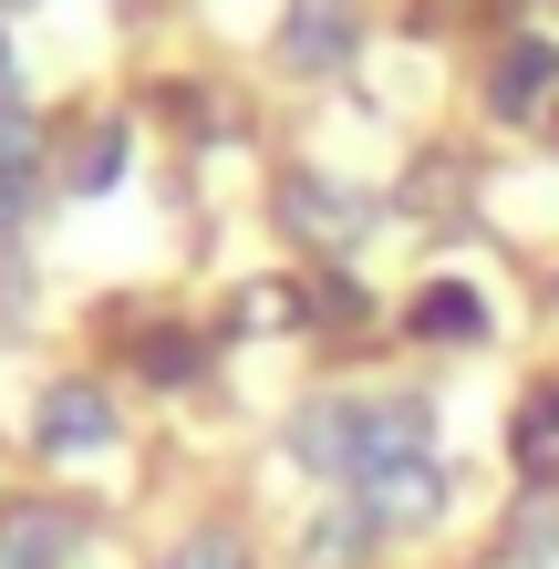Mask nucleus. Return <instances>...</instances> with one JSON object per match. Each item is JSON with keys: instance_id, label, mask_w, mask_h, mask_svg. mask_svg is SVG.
Wrapping results in <instances>:
<instances>
[{"instance_id": "f257e3e1", "label": "nucleus", "mask_w": 559, "mask_h": 569, "mask_svg": "<svg viewBox=\"0 0 559 569\" xmlns=\"http://www.w3.org/2000/svg\"><path fill=\"white\" fill-rule=\"evenodd\" d=\"M425 415L415 393H321V405L290 415V456L311 466V477H342V487H373L383 466L425 456Z\"/></svg>"}, {"instance_id": "f03ea898", "label": "nucleus", "mask_w": 559, "mask_h": 569, "mask_svg": "<svg viewBox=\"0 0 559 569\" xmlns=\"http://www.w3.org/2000/svg\"><path fill=\"white\" fill-rule=\"evenodd\" d=\"M280 228H290L301 249H352V239L373 228V197H363V187H332V177H290V187H280Z\"/></svg>"}, {"instance_id": "7ed1b4c3", "label": "nucleus", "mask_w": 559, "mask_h": 569, "mask_svg": "<svg viewBox=\"0 0 559 569\" xmlns=\"http://www.w3.org/2000/svg\"><path fill=\"white\" fill-rule=\"evenodd\" d=\"M31 446H42V456H104L114 446V393L104 383H52L42 393V415H31Z\"/></svg>"}, {"instance_id": "20e7f679", "label": "nucleus", "mask_w": 559, "mask_h": 569, "mask_svg": "<svg viewBox=\"0 0 559 569\" xmlns=\"http://www.w3.org/2000/svg\"><path fill=\"white\" fill-rule=\"evenodd\" d=\"M363 508H373V528H425L446 508V466L436 456H405V466H383V477L363 487Z\"/></svg>"}, {"instance_id": "39448f33", "label": "nucleus", "mask_w": 559, "mask_h": 569, "mask_svg": "<svg viewBox=\"0 0 559 569\" xmlns=\"http://www.w3.org/2000/svg\"><path fill=\"white\" fill-rule=\"evenodd\" d=\"M342 52H352V0H290L280 62H301V73H332Z\"/></svg>"}, {"instance_id": "423d86ee", "label": "nucleus", "mask_w": 559, "mask_h": 569, "mask_svg": "<svg viewBox=\"0 0 559 569\" xmlns=\"http://www.w3.org/2000/svg\"><path fill=\"white\" fill-rule=\"evenodd\" d=\"M73 549H83V528L62 508H11L0 518V569H62Z\"/></svg>"}, {"instance_id": "0eeeda50", "label": "nucleus", "mask_w": 559, "mask_h": 569, "mask_svg": "<svg viewBox=\"0 0 559 569\" xmlns=\"http://www.w3.org/2000/svg\"><path fill=\"white\" fill-rule=\"evenodd\" d=\"M363 549H373V508L363 497H352V508H321L301 528V569H363Z\"/></svg>"}, {"instance_id": "6e6552de", "label": "nucleus", "mask_w": 559, "mask_h": 569, "mask_svg": "<svg viewBox=\"0 0 559 569\" xmlns=\"http://www.w3.org/2000/svg\"><path fill=\"white\" fill-rule=\"evenodd\" d=\"M31 156H42V124H31V104L21 114H0V218H31Z\"/></svg>"}, {"instance_id": "1a4fd4ad", "label": "nucleus", "mask_w": 559, "mask_h": 569, "mask_svg": "<svg viewBox=\"0 0 559 569\" xmlns=\"http://www.w3.org/2000/svg\"><path fill=\"white\" fill-rule=\"evenodd\" d=\"M549 83H559V52L549 42H508V62H498V83H487V93H498V114H539Z\"/></svg>"}, {"instance_id": "9d476101", "label": "nucleus", "mask_w": 559, "mask_h": 569, "mask_svg": "<svg viewBox=\"0 0 559 569\" xmlns=\"http://www.w3.org/2000/svg\"><path fill=\"white\" fill-rule=\"evenodd\" d=\"M124 177V124H83L73 136V197H104Z\"/></svg>"}, {"instance_id": "9b49d317", "label": "nucleus", "mask_w": 559, "mask_h": 569, "mask_svg": "<svg viewBox=\"0 0 559 569\" xmlns=\"http://www.w3.org/2000/svg\"><path fill=\"white\" fill-rule=\"evenodd\" d=\"M415 331H436V342H477V331H487V311L446 280V290H425V300H415Z\"/></svg>"}, {"instance_id": "f8f14e48", "label": "nucleus", "mask_w": 559, "mask_h": 569, "mask_svg": "<svg viewBox=\"0 0 559 569\" xmlns=\"http://www.w3.org/2000/svg\"><path fill=\"white\" fill-rule=\"evenodd\" d=\"M167 569H249V549L228 539V528H197V539H187V549H177Z\"/></svg>"}, {"instance_id": "ddd939ff", "label": "nucleus", "mask_w": 559, "mask_h": 569, "mask_svg": "<svg viewBox=\"0 0 559 569\" xmlns=\"http://www.w3.org/2000/svg\"><path fill=\"white\" fill-rule=\"evenodd\" d=\"M518 569H559V508H529V528H518Z\"/></svg>"}, {"instance_id": "4468645a", "label": "nucleus", "mask_w": 559, "mask_h": 569, "mask_svg": "<svg viewBox=\"0 0 559 569\" xmlns=\"http://www.w3.org/2000/svg\"><path fill=\"white\" fill-rule=\"evenodd\" d=\"M146 373L156 383H187L197 373V342H187V331H156V342H146Z\"/></svg>"}, {"instance_id": "2eb2a0df", "label": "nucleus", "mask_w": 559, "mask_h": 569, "mask_svg": "<svg viewBox=\"0 0 559 569\" xmlns=\"http://www.w3.org/2000/svg\"><path fill=\"white\" fill-rule=\"evenodd\" d=\"M518 446H529V456H559V393H539V405H529V425H518Z\"/></svg>"}, {"instance_id": "dca6fc26", "label": "nucleus", "mask_w": 559, "mask_h": 569, "mask_svg": "<svg viewBox=\"0 0 559 569\" xmlns=\"http://www.w3.org/2000/svg\"><path fill=\"white\" fill-rule=\"evenodd\" d=\"M0 114H21V52H11V31H0Z\"/></svg>"}, {"instance_id": "f3484780", "label": "nucleus", "mask_w": 559, "mask_h": 569, "mask_svg": "<svg viewBox=\"0 0 559 569\" xmlns=\"http://www.w3.org/2000/svg\"><path fill=\"white\" fill-rule=\"evenodd\" d=\"M0 11H31V0H0Z\"/></svg>"}, {"instance_id": "a211bd4d", "label": "nucleus", "mask_w": 559, "mask_h": 569, "mask_svg": "<svg viewBox=\"0 0 559 569\" xmlns=\"http://www.w3.org/2000/svg\"><path fill=\"white\" fill-rule=\"evenodd\" d=\"M114 11H136V0H114Z\"/></svg>"}]
</instances>
